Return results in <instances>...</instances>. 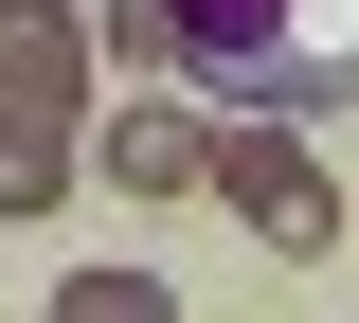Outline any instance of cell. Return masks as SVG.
I'll use <instances>...</instances> for the list:
<instances>
[{
	"label": "cell",
	"mask_w": 359,
	"mask_h": 323,
	"mask_svg": "<svg viewBox=\"0 0 359 323\" xmlns=\"http://www.w3.org/2000/svg\"><path fill=\"white\" fill-rule=\"evenodd\" d=\"M18 18H36V0H0V36H18Z\"/></svg>",
	"instance_id": "7"
},
{
	"label": "cell",
	"mask_w": 359,
	"mask_h": 323,
	"mask_svg": "<svg viewBox=\"0 0 359 323\" xmlns=\"http://www.w3.org/2000/svg\"><path fill=\"white\" fill-rule=\"evenodd\" d=\"M216 198L269 233V252H341V198H323V162L269 126V108H216Z\"/></svg>",
	"instance_id": "2"
},
{
	"label": "cell",
	"mask_w": 359,
	"mask_h": 323,
	"mask_svg": "<svg viewBox=\"0 0 359 323\" xmlns=\"http://www.w3.org/2000/svg\"><path fill=\"white\" fill-rule=\"evenodd\" d=\"M162 36H180V90L216 108H269V126L359 108V0H162Z\"/></svg>",
	"instance_id": "1"
},
{
	"label": "cell",
	"mask_w": 359,
	"mask_h": 323,
	"mask_svg": "<svg viewBox=\"0 0 359 323\" xmlns=\"http://www.w3.org/2000/svg\"><path fill=\"white\" fill-rule=\"evenodd\" d=\"M72 198V126H0V216H54Z\"/></svg>",
	"instance_id": "6"
},
{
	"label": "cell",
	"mask_w": 359,
	"mask_h": 323,
	"mask_svg": "<svg viewBox=\"0 0 359 323\" xmlns=\"http://www.w3.org/2000/svg\"><path fill=\"white\" fill-rule=\"evenodd\" d=\"M0 126H90V18L72 0H36L0 36Z\"/></svg>",
	"instance_id": "4"
},
{
	"label": "cell",
	"mask_w": 359,
	"mask_h": 323,
	"mask_svg": "<svg viewBox=\"0 0 359 323\" xmlns=\"http://www.w3.org/2000/svg\"><path fill=\"white\" fill-rule=\"evenodd\" d=\"M126 198H198L216 180V90H144V108H108V144H90Z\"/></svg>",
	"instance_id": "3"
},
{
	"label": "cell",
	"mask_w": 359,
	"mask_h": 323,
	"mask_svg": "<svg viewBox=\"0 0 359 323\" xmlns=\"http://www.w3.org/2000/svg\"><path fill=\"white\" fill-rule=\"evenodd\" d=\"M54 323H180L162 270H54Z\"/></svg>",
	"instance_id": "5"
}]
</instances>
